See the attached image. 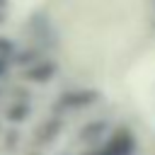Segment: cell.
Returning a JSON list of instances; mask_svg holds the SVG:
<instances>
[{"mask_svg": "<svg viewBox=\"0 0 155 155\" xmlns=\"http://www.w3.org/2000/svg\"><path fill=\"white\" fill-rule=\"evenodd\" d=\"M27 75L31 78V80H39V82H46V80H51V75H53V63H48V61H34V65L27 70Z\"/></svg>", "mask_w": 155, "mask_h": 155, "instance_id": "cell-2", "label": "cell"}, {"mask_svg": "<svg viewBox=\"0 0 155 155\" xmlns=\"http://www.w3.org/2000/svg\"><path fill=\"white\" fill-rule=\"evenodd\" d=\"M136 150V138L126 128H116L107 136V140L90 155H133Z\"/></svg>", "mask_w": 155, "mask_h": 155, "instance_id": "cell-1", "label": "cell"}, {"mask_svg": "<svg viewBox=\"0 0 155 155\" xmlns=\"http://www.w3.org/2000/svg\"><path fill=\"white\" fill-rule=\"evenodd\" d=\"M7 70H10V61H7L5 56H0V75H5Z\"/></svg>", "mask_w": 155, "mask_h": 155, "instance_id": "cell-3", "label": "cell"}]
</instances>
